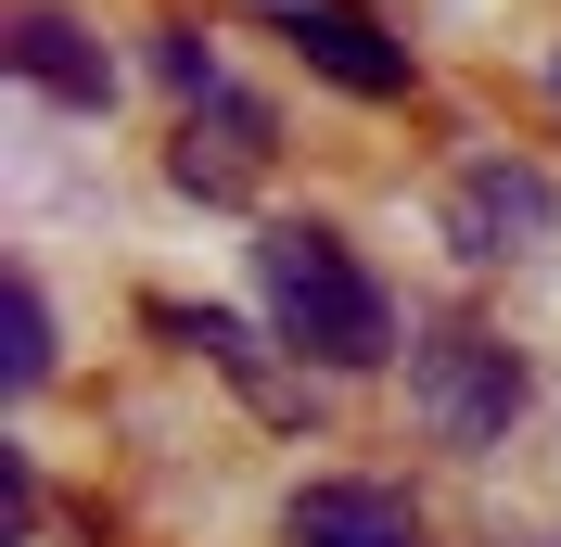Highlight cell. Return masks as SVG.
<instances>
[{
    "label": "cell",
    "instance_id": "6da1fadb",
    "mask_svg": "<svg viewBox=\"0 0 561 547\" xmlns=\"http://www.w3.org/2000/svg\"><path fill=\"white\" fill-rule=\"evenodd\" d=\"M255 280H268V318H280V344L307 370H383L396 357V306H383V280L345 255V230L268 217L255 230Z\"/></svg>",
    "mask_w": 561,
    "mask_h": 547
},
{
    "label": "cell",
    "instance_id": "7a4b0ae2",
    "mask_svg": "<svg viewBox=\"0 0 561 547\" xmlns=\"http://www.w3.org/2000/svg\"><path fill=\"white\" fill-rule=\"evenodd\" d=\"M409 408H421L434 445L485 458V445H511V420H524V357H511L485 318H434V331H409Z\"/></svg>",
    "mask_w": 561,
    "mask_h": 547
},
{
    "label": "cell",
    "instance_id": "3957f363",
    "mask_svg": "<svg viewBox=\"0 0 561 547\" xmlns=\"http://www.w3.org/2000/svg\"><path fill=\"white\" fill-rule=\"evenodd\" d=\"M447 242L472 255V268H524L536 242H549V166H524V153H472V166L447 178Z\"/></svg>",
    "mask_w": 561,
    "mask_h": 547
},
{
    "label": "cell",
    "instance_id": "277c9868",
    "mask_svg": "<svg viewBox=\"0 0 561 547\" xmlns=\"http://www.w3.org/2000/svg\"><path fill=\"white\" fill-rule=\"evenodd\" d=\"M268 153H280V115L255 103V90H230V77H217L205 103L179 115V153H167V178H179V191H205V205H243L255 178H268Z\"/></svg>",
    "mask_w": 561,
    "mask_h": 547
},
{
    "label": "cell",
    "instance_id": "5b68a950",
    "mask_svg": "<svg viewBox=\"0 0 561 547\" xmlns=\"http://www.w3.org/2000/svg\"><path fill=\"white\" fill-rule=\"evenodd\" d=\"M243 13H268L332 90H357V103H409V38H383L357 0H243Z\"/></svg>",
    "mask_w": 561,
    "mask_h": 547
},
{
    "label": "cell",
    "instance_id": "8992f818",
    "mask_svg": "<svg viewBox=\"0 0 561 547\" xmlns=\"http://www.w3.org/2000/svg\"><path fill=\"white\" fill-rule=\"evenodd\" d=\"M0 65L26 77V90H51L65 115H103V103H115L103 38L77 26V13H51V0H13V13H0Z\"/></svg>",
    "mask_w": 561,
    "mask_h": 547
},
{
    "label": "cell",
    "instance_id": "52a82bcc",
    "mask_svg": "<svg viewBox=\"0 0 561 547\" xmlns=\"http://www.w3.org/2000/svg\"><path fill=\"white\" fill-rule=\"evenodd\" d=\"M280 522H294V547H434L396 484H345V472H332V484H294Z\"/></svg>",
    "mask_w": 561,
    "mask_h": 547
},
{
    "label": "cell",
    "instance_id": "ba28073f",
    "mask_svg": "<svg viewBox=\"0 0 561 547\" xmlns=\"http://www.w3.org/2000/svg\"><path fill=\"white\" fill-rule=\"evenodd\" d=\"M153 331H167V344H192V357H217V370L243 382L255 408H307L294 382H268V370H255V331H243V318H217V306H153Z\"/></svg>",
    "mask_w": 561,
    "mask_h": 547
},
{
    "label": "cell",
    "instance_id": "9c48e42d",
    "mask_svg": "<svg viewBox=\"0 0 561 547\" xmlns=\"http://www.w3.org/2000/svg\"><path fill=\"white\" fill-rule=\"evenodd\" d=\"M0 382L13 395L51 382V306H38V280H13V306H0Z\"/></svg>",
    "mask_w": 561,
    "mask_h": 547
},
{
    "label": "cell",
    "instance_id": "30bf717a",
    "mask_svg": "<svg viewBox=\"0 0 561 547\" xmlns=\"http://www.w3.org/2000/svg\"><path fill=\"white\" fill-rule=\"evenodd\" d=\"M153 65H167V90H179V103H205V90H217V51H205L192 26H167V51H153Z\"/></svg>",
    "mask_w": 561,
    "mask_h": 547
},
{
    "label": "cell",
    "instance_id": "8fae6325",
    "mask_svg": "<svg viewBox=\"0 0 561 547\" xmlns=\"http://www.w3.org/2000/svg\"><path fill=\"white\" fill-rule=\"evenodd\" d=\"M0 522H13V535L38 522V472H26V458H0Z\"/></svg>",
    "mask_w": 561,
    "mask_h": 547
}]
</instances>
